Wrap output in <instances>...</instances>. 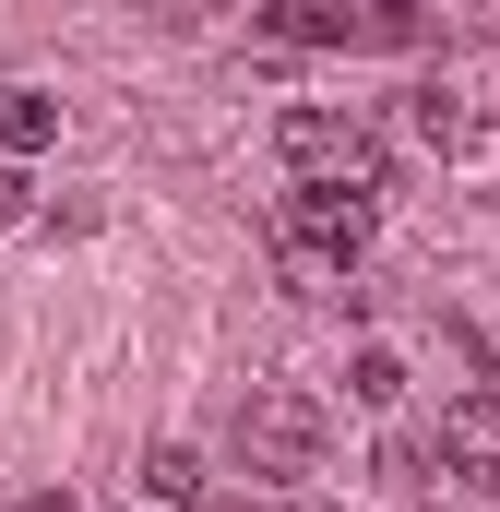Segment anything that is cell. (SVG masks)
Instances as JSON below:
<instances>
[{
    "instance_id": "3957f363",
    "label": "cell",
    "mask_w": 500,
    "mask_h": 512,
    "mask_svg": "<svg viewBox=\"0 0 500 512\" xmlns=\"http://www.w3.org/2000/svg\"><path fill=\"white\" fill-rule=\"evenodd\" d=\"M274 48H370V0H262Z\"/></svg>"
},
{
    "instance_id": "7a4b0ae2",
    "label": "cell",
    "mask_w": 500,
    "mask_h": 512,
    "mask_svg": "<svg viewBox=\"0 0 500 512\" xmlns=\"http://www.w3.org/2000/svg\"><path fill=\"white\" fill-rule=\"evenodd\" d=\"M322 441H334V417H322L310 393H250L239 405V465L250 477H310Z\"/></svg>"
},
{
    "instance_id": "8992f818",
    "label": "cell",
    "mask_w": 500,
    "mask_h": 512,
    "mask_svg": "<svg viewBox=\"0 0 500 512\" xmlns=\"http://www.w3.org/2000/svg\"><path fill=\"white\" fill-rule=\"evenodd\" d=\"M0 143H12V155L60 143V96H24V84H0Z\"/></svg>"
},
{
    "instance_id": "ba28073f",
    "label": "cell",
    "mask_w": 500,
    "mask_h": 512,
    "mask_svg": "<svg viewBox=\"0 0 500 512\" xmlns=\"http://www.w3.org/2000/svg\"><path fill=\"white\" fill-rule=\"evenodd\" d=\"M429 36V0H370V48H417Z\"/></svg>"
},
{
    "instance_id": "5b68a950",
    "label": "cell",
    "mask_w": 500,
    "mask_h": 512,
    "mask_svg": "<svg viewBox=\"0 0 500 512\" xmlns=\"http://www.w3.org/2000/svg\"><path fill=\"white\" fill-rule=\"evenodd\" d=\"M143 489H155V501H203V489H215V477H203V453H191V441H155V453H143Z\"/></svg>"
},
{
    "instance_id": "52a82bcc",
    "label": "cell",
    "mask_w": 500,
    "mask_h": 512,
    "mask_svg": "<svg viewBox=\"0 0 500 512\" xmlns=\"http://www.w3.org/2000/svg\"><path fill=\"white\" fill-rule=\"evenodd\" d=\"M405 131H417L429 155H453V143H477V120H465V96H405Z\"/></svg>"
},
{
    "instance_id": "7c38bea8",
    "label": "cell",
    "mask_w": 500,
    "mask_h": 512,
    "mask_svg": "<svg viewBox=\"0 0 500 512\" xmlns=\"http://www.w3.org/2000/svg\"><path fill=\"white\" fill-rule=\"evenodd\" d=\"M24 512H84V501H60V489H48V501H24Z\"/></svg>"
},
{
    "instance_id": "8fae6325",
    "label": "cell",
    "mask_w": 500,
    "mask_h": 512,
    "mask_svg": "<svg viewBox=\"0 0 500 512\" xmlns=\"http://www.w3.org/2000/svg\"><path fill=\"white\" fill-rule=\"evenodd\" d=\"M143 12H155V24H191V12H203V0H143Z\"/></svg>"
},
{
    "instance_id": "4fadbf2b",
    "label": "cell",
    "mask_w": 500,
    "mask_h": 512,
    "mask_svg": "<svg viewBox=\"0 0 500 512\" xmlns=\"http://www.w3.org/2000/svg\"><path fill=\"white\" fill-rule=\"evenodd\" d=\"M227 512H250V501H227Z\"/></svg>"
},
{
    "instance_id": "9c48e42d",
    "label": "cell",
    "mask_w": 500,
    "mask_h": 512,
    "mask_svg": "<svg viewBox=\"0 0 500 512\" xmlns=\"http://www.w3.org/2000/svg\"><path fill=\"white\" fill-rule=\"evenodd\" d=\"M346 382H358V405H393V393H405V358H393V346H358Z\"/></svg>"
},
{
    "instance_id": "277c9868",
    "label": "cell",
    "mask_w": 500,
    "mask_h": 512,
    "mask_svg": "<svg viewBox=\"0 0 500 512\" xmlns=\"http://www.w3.org/2000/svg\"><path fill=\"white\" fill-rule=\"evenodd\" d=\"M441 465H453L465 489H500V393H465V405L441 417Z\"/></svg>"
},
{
    "instance_id": "30bf717a",
    "label": "cell",
    "mask_w": 500,
    "mask_h": 512,
    "mask_svg": "<svg viewBox=\"0 0 500 512\" xmlns=\"http://www.w3.org/2000/svg\"><path fill=\"white\" fill-rule=\"evenodd\" d=\"M36 215V191H24V167H0V227H24Z\"/></svg>"
},
{
    "instance_id": "6da1fadb",
    "label": "cell",
    "mask_w": 500,
    "mask_h": 512,
    "mask_svg": "<svg viewBox=\"0 0 500 512\" xmlns=\"http://www.w3.org/2000/svg\"><path fill=\"white\" fill-rule=\"evenodd\" d=\"M274 155H286V167H298V179H322V191H393V167H381V143L358 120H334V108H286V120H274Z\"/></svg>"
}]
</instances>
